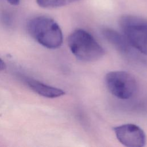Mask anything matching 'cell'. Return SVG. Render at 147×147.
Here are the masks:
<instances>
[{"label":"cell","instance_id":"30bf717a","mask_svg":"<svg viewBox=\"0 0 147 147\" xmlns=\"http://www.w3.org/2000/svg\"><path fill=\"white\" fill-rule=\"evenodd\" d=\"M5 68V64L3 61L0 58V71Z\"/></svg>","mask_w":147,"mask_h":147},{"label":"cell","instance_id":"8992f818","mask_svg":"<svg viewBox=\"0 0 147 147\" xmlns=\"http://www.w3.org/2000/svg\"><path fill=\"white\" fill-rule=\"evenodd\" d=\"M27 83L34 91L44 97L55 98L65 94V92L61 89L50 86L34 79L27 80Z\"/></svg>","mask_w":147,"mask_h":147},{"label":"cell","instance_id":"5b68a950","mask_svg":"<svg viewBox=\"0 0 147 147\" xmlns=\"http://www.w3.org/2000/svg\"><path fill=\"white\" fill-rule=\"evenodd\" d=\"M118 140L127 147H142L146 143V136L138 126L127 123L113 128Z\"/></svg>","mask_w":147,"mask_h":147},{"label":"cell","instance_id":"ba28073f","mask_svg":"<svg viewBox=\"0 0 147 147\" xmlns=\"http://www.w3.org/2000/svg\"><path fill=\"white\" fill-rule=\"evenodd\" d=\"M80 0H37V4L44 8H56L69 5Z\"/></svg>","mask_w":147,"mask_h":147},{"label":"cell","instance_id":"6da1fadb","mask_svg":"<svg viewBox=\"0 0 147 147\" xmlns=\"http://www.w3.org/2000/svg\"><path fill=\"white\" fill-rule=\"evenodd\" d=\"M68 45L75 57L83 62H93L105 54L104 49L87 32L83 29L74 31L68 38Z\"/></svg>","mask_w":147,"mask_h":147},{"label":"cell","instance_id":"3957f363","mask_svg":"<svg viewBox=\"0 0 147 147\" xmlns=\"http://www.w3.org/2000/svg\"><path fill=\"white\" fill-rule=\"evenodd\" d=\"M120 26L129 44L147 56V22L136 17L126 16L121 18Z\"/></svg>","mask_w":147,"mask_h":147},{"label":"cell","instance_id":"277c9868","mask_svg":"<svg viewBox=\"0 0 147 147\" xmlns=\"http://www.w3.org/2000/svg\"><path fill=\"white\" fill-rule=\"evenodd\" d=\"M105 83L110 92L121 99L132 98L137 91L135 78L126 71H115L107 73L105 76Z\"/></svg>","mask_w":147,"mask_h":147},{"label":"cell","instance_id":"52a82bcc","mask_svg":"<svg viewBox=\"0 0 147 147\" xmlns=\"http://www.w3.org/2000/svg\"><path fill=\"white\" fill-rule=\"evenodd\" d=\"M103 34L105 38L118 50L122 52H128L129 46H131L125 36H122L117 32L110 29H105L103 31Z\"/></svg>","mask_w":147,"mask_h":147},{"label":"cell","instance_id":"7a4b0ae2","mask_svg":"<svg viewBox=\"0 0 147 147\" xmlns=\"http://www.w3.org/2000/svg\"><path fill=\"white\" fill-rule=\"evenodd\" d=\"M28 30L39 44L47 48H58L63 42L60 26L49 17L40 16L32 19L28 22Z\"/></svg>","mask_w":147,"mask_h":147},{"label":"cell","instance_id":"9c48e42d","mask_svg":"<svg viewBox=\"0 0 147 147\" xmlns=\"http://www.w3.org/2000/svg\"><path fill=\"white\" fill-rule=\"evenodd\" d=\"M7 1L13 5H18L20 2V0H7Z\"/></svg>","mask_w":147,"mask_h":147}]
</instances>
